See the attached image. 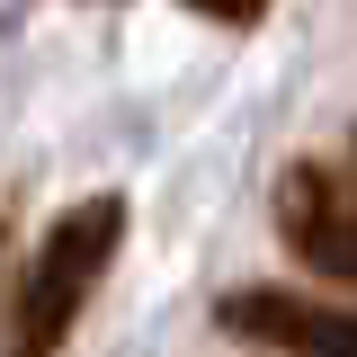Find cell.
Here are the masks:
<instances>
[{"label":"cell","instance_id":"6da1fadb","mask_svg":"<svg viewBox=\"0 0 357 357\" xmlns=\"http://www.w3.org/2000/svg\"><path fill=\"white\" fill-rule=\"evenodd\" d=\"M116 241H126V206L116 197H89V206H72V215L45 232L36 268L18 286V312H9V357H54L63 349V331L81 321L98 268L116 259Z\"/></svg>","mask_w":357,"mask_h":357},{"label":"cell","instance_id":"7a4b0ae2","mask_svg":"<svg viewBox=\"0 0 357 357\" xmlns=\"http://www.w3.org/2000/svg\"><path fill=\"white\" fill-rule=\"evenodd\" d=\"M223 331H241V340H259L277 357H357V312L312 304L295 286H241V295H223Z\"/></svg>","mask_w":357,"mask_h":357},{"label":"cell","instance_id":"3957f363","mask_svg":"<svg viewBox=\"0 0 357 357\" xmlns=\"http://www.w3.org/2000/svg\"><path fill=\"white\" fill-rule=\"evenodd\" d=\"M277 232H286V250L304 268L357 286V197L331 170H286V188H277Z\"/></svg>","mask_w":357,"mask_h":357},{"label":"cell","instance_id":"277c9868","mask_svg":"<svg viewBox=\"0 0 357 357\" xmlns=\"http://www.w3.org/2000/svg\"><path fill=\"white\" fill-rule=\"evenodd\" d=\"M188 9H206V18H223V27H250L268 0H188Z\"/></svg>","mask_w":357,"mask_h":357}]
</instances>
